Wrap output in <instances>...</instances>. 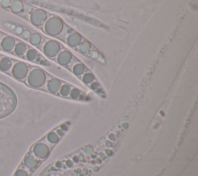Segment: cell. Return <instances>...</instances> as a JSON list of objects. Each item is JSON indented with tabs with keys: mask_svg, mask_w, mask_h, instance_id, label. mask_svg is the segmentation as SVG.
I'll use <instances>...</instances> for the list:
<instances>
[{
	"mask_svg": "<svg viewBox=\"0 0 198 176\" xmlns=\"http://www.w3.org/2000/svg\"><path fill=\"white\" fill-rule=\"evenodd\" d=\"M63 27V22L60 18L52 17L45 23L44 30L50 36H57L61 32Z\"/></svg>",
	"mask_w": 198,
	"mask_h": 176,
	"instance_id": "obj_1",
	"label": "cell"
},
{
	"mask_svg": "<svg viewBox=\"0 0 198 176\" xmlns=\"http://www.w3.org/2000/svg\"><path fill=\"white\" fill-rule=\"evenodd\" d=\"M45 75L39 69H32L28 76V83L30 86L38 87L44 83Z\"/></svg>",
	"mask_w": 198,
	"mask_h": 176,
	"instance_id": "obj_2",
	"label": "cell"
},
{
	"mask_svg": "<svg viewBox=\"0 0 198 176\" xmlns=\"http://www.w3.org/2000/svg\"><path fill=\"white\" fill-rule=\"evenodd\" d=\"M60 48V44L56 41L49 40L45 43L43 46V51H44L45 54L47 55L48 56L53 57L58 53Z\"/></svg>",
	"mask_w": 198,
	"mask_h": 176,
	"instance_id": "obj_3",
	"label": "cell"
},
{
	"mask_svg": "<svg viewBox=\"0 0 198 176\" xmlns=\"http://www.w3.org/2000/svg\"><path fill=\"white\" fill-rule=\"evenodd\" d=\"M27 66L22 63H17L15 64L12 69V75L17 79H23L27 74Z\"/></svg>",
	"mask_w": 198,
	"mask_h": 176,
	"instance_id": "obj_4",
	"label": "cell"
},
{
	"mask_svg": "<svg viewBox=\"0 0 198 176\" xmlns=\"http://www.w3.org/2000/svg\"><path fill=\"white\" fill-rule=\"evenodd\" d=\"M46 19V14L43 11H36L31 15V21L34 25H43Z\"/></svg>",
	"mask_w": 198,
	"mask_h": 176,
	"instance_id": "obj_5",
	"label": "cell"
},
{
	"mask_svg": "<svg viewBox=\"0 0 198 176\" xmlns=\"http://www.w3.org/2000/svg\"><path fill=\"white\" fill-rule=\"evenodd\" d=\"M80 42H81V37L77 32H73L67 38V43L72 47L80 45Z\"/></svg>",
	"mask_w": 198,
	"mask_h": 176,
	"instance_id": "obj_6",
	"label": "cell"
},
{
	"mask_svg": "<svg viewBox=\"0 0 198 176\" xmlns=\"http://www.w3.org/2000/svg\"><path fill=\"white\" fill-rule=\"evenodd\" d=\"M71 60V54L68 51L63 50L58 56V62L61 64H67Z\"/></svg>",
	"mask_w": 198,
	"mask_h": 176,
	"instance_id": "obj_7",
	"label": "cell"
},
{
	"mask_svg": "<svg viewBox=\"0 0 198 176\" xmlns=\"http://www.w3.org/2000/svg\"><path fill=\"white\" fill-rule=\"evenodd\" d=\"M14 44H15V41H14V39L12 38L6 37L5 38L4 40H2V46L5 50L10 51L13 48Z\"/></svg>",
	"mask_w": 198,
	"mask_h": 176,
	"instance_id": "obj_8",
	"label": "cell"
},
{
	"mask_svg": "<svg viewBox=\"0 0 198 176\" xmlns=\"http://www.w3.org/2000/svg\"><path fill=\"white\" fill-rule=\"evenodd\" d=\"M11 66H12V63H11L10 59L8 58H2L0 60V69L2 71H8L11 68Z\"/></svg>",
	"mask_w": 198,
	"mask_h": 176,
	"instance_id": "obj_9",
	"label": "cell"
},
{
	"mask_svg": "<svg viewBox=\"0 0 198 176\" xmlns=\"http://www.w3.org/2000/svg\"><path fill=\"white\" fill-rule=\"evenodd\" d=\"M26 50V46L25 44L22 43V42H19L18 43L16 46H15V52L19 56H22L25 53Z\"/></svg>",
	"mask_w": 198,
	"mask_h": 176,
	"instance_id": "obj_10",
	"label": "cell"
},
{
	"mask_svg": "<svg viewBox=\"0 0 198 176\" xmlns=\"http://www.w3.org/2000/svg\"><path fill=\"white\" fill-rule=\"evenodd\" d=\"M36 161L34 157H28L25 159V165L29 168H32L36 166Z\"/></svg>",
	"mask_w": 198,
	"mask_h": 176,
	"instance_id": "obj_11",
	"label": "cell"
},
{
	"mask_svg": "<svg viewBox=\"0 0 198 176\" xmlns=\"http://www.w3.org/2000/svg\"><path fill=\"white\" fill-rule=\"evenodd\" d=\"M59 86H60V83H59L58 81L56 80H52V81L49 82V84H48V89L51 91H56V90L59 89Z\"/></svg>",
	"mask_w": 198,
	"mask_h": 176,
	"instance_id": "obj_12",
	"label": "cell"
},
{
	"mask_svg": "<svg viewBox=\"0 0 198 176\" xmlns=\"http://www.w3.org/2000/svg\"><path fill=\"white\" fill-rule=\"evenodd\" d=\"M90 44H89L88 42H80V45H79V49H80V51H81L82 52H86L89 50L90 49Z\"/></svg>",
	"mask_w": 198,
	"mask_h": 176,
	"instance_id": "obj_13",
	"label": "cell"
},
{
	"mask_svg": "<svg viewBox=\"0 0 198 176\" xmlns=\"http://www.w3.org/2000/svg\"><path fill=\"white\" fill-rule=\"evenodd\" d=\"M40 41H41L40 36L36 33L32 34V36L30 37V42L32 44H33V45H37V44H39V42H40Z\"/></svg>",
	"mask_w": 198,
	"mask_h": 176,
	"instance_id": "obj_14",
	"label": "cell"
},
{
	"mask_svg": "<svg viewBox=\"0 0 198 176\" xmlns=\"http://www.w3.org/2000/svg\"><path fill=\"white\" fill-rule=\"evenodd\" d=\"M36 55H37V53H36V50H34V49H29L27 52L26 56H27V58L29 59L32 60V59H34L36 57Z\"/></svg>",
	"mask_w": 198,
	"mask_h": 176,
	"instance_id": "obj_15",
	"label": "cell"
},
{
	"mask_svg": "<svg viewBox=\"0 0 198 176\" xmlns=\"http://www.w3.org/2000/svg\"><path fill=\"white\" fill-rule=\"evenodd\" d=\"M73 71L75 72L76 74H81L84 71V66L81 64H77L75 66V68L73 69Z\"/></svg>",
	"mask_w": 198,
	"mask_h": 176,
	"instance_id": "obj_16",
	"label": "cell"
},
{
	"mask_svg": "<svg viewBox=\"0 0 198 176\" xmlns=\"http://www.w3.org/2000/svg\"><path fill=\"white\" fill-rule=\"evenodd\" d=\"M15 176H28L27 172H26L25 170H18L16 172H15Z\"/></svg>",
	"mask_w": 198,
	"mask_h": 176,
	"instance_id": "obj_17",
	"label": "cell"
},
{
	"mask_svg": "<svg viewBox=\"0 0 198 176\" xmlns=\"http://www.w3.org/2000/svg\"><path fill=\"white\" fill-rule=\"evenodd\" d=\"M69 93V86L65 85L64 86H63L61 89V93L63 95H67Z\"/></svg>",
	"mask_w": 198,
	"mask_h": 176,
	"instance_id": "obj_18",
	"label": "cell"
},
{
	"mask_svg": "<svg viewBox=\"0 0 198 176\" xmlns=\"http://www.w3.org/2000/svg\"><path fill=\"white\" fill-rule=\"evenodd\" d=\"M29 35H30V33H29V31H26V32L23 33V36L25 38H28L29 36Z\"/></svg>",
	"mask_w": 198,
	"mask_h": 176,
	"instance_id": "obj_19",
	"label": "cell"
}]
</instances>
